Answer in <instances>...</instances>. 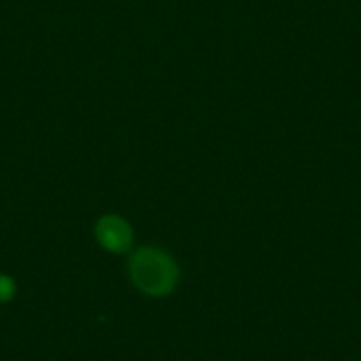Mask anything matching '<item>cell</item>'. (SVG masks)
Masks as SVG:
<instances>
[{
	"mask_svg": "<svg viewBox=\"0 0 361 361\" xmlns=\"http://www.w3.org/2000/svg\"><path fill=\"white\" fill-rule=\"evenodd\" d=\"M130 276L147 296H166L179 282V267L166 252L144 246L130 257Z\"/></svg>",
	"mask_w": 361,
	"mask_h": 361,
	"instance_id": "1",
	"label": "cell"
},
{
	"mask_svg": "<svg viewBox=\"0 0 361 361\" xmlns=\"http://www.w3.org/2000/svg\"><path fill=\"white\" fill-rule=\"evenodd\" d=\"M96 239L109 252L124 253L131 248L133 231L124 218L117 214H106L96 224Z\"/></svg>",
	"mask_w": 361,
	"mask_h": 361,
	"instance_id": "2",
	"label": "cell"
},
{
	"mask_svg": "<svg viewBox=\"0 0 361 361\" xmlns=\"http://www.w3.org/2000/svg\"><path fill=\"white\" fill-rule=\"evenodd\" d=\"M16 293V286L13 282L11 276L0 275V303H6V301L13 300Z\"/></svg>",
	"mask_w": 361,
	"mask_h": 361,
	"instance_id": "3",
	"label": "cell"
}]
</instances>
